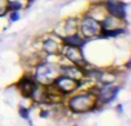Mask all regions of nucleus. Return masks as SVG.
Returning a JSON list of instances; mask_svg holds the SVG:
<instances>
[{"label":"nucleus","instance_id":"12","mask_svg":"<svg viewBox=\"0 0 131 126\" xmlns=\"http://www.w3.org/2000/svg\"><path fill=\"white\" fill-rule=\"evenodd\" d=\"M101 31H102V33L107 37H117L118 34L123 33L124 30L123 29H116L115 28V29H102Z\"/></svg>","mask_w":131,"mask_h":126},{"label":"nucleus","instance_id":"10","mask_svg":"<svg viewBox=\"0 0 131 126\" xmlns=\"http://www.w3.org/2000/svg\"><path fill=\"white\" fill-rule=\"evenodd\" d=\"M60 72H61L62 74H64V76L70 77V78H74V79L77 78L78 74L81 73V71L75 67H62L61 70H60Z\"/></svg>","mask_w":131,"mask_h":126},{"label":"nucleus","instance_id":"9","mask_svg":"<svg viewBox=\"0 0 131 126\" xmlns=\"http://www.w3.org/2000/svg\"><path fill=\"white\" fill-rule=\"evenodd\" d=\"M63 41L67 46H72V47H83L85 45V39L79 37L78 34H72V36H68L63 38Z\"/></svg>","mask_w":131,"mask_h":126},{"label":"nucleus","instance_id":"11","mask_svg":"<svg viewBox=\"0 0 131 126\" xmlns=\"http://www.w3.org/2000/svg\"><path fill=\"white\" fill-rule=\"evenodd\" d=\"M44 51L51 55H54V54H57L58 51H59V46H58V44L55 43V41L50 39V40H46L45 43H44Z\"/></svg>","mask_w":131,"mask_h":126},{"label":"nucleus","instance_id":"8","mask_svg":"<svg viewBox=\"0 0 131 126\" xmlns=\"http://www.w3.org/2000/svg\"><path fill=\"white\" fill-rule=\"evenodd\" d=\"M66 56L72 61L74 63H76L77 65L84 64V59L82 52L78 49V47H72V46H68V48L66 49Z\"/></svg>","mask_w":131,"mask_h":126},{"label":"nucleus","instance_id":"5","mask_svg":"<svg viewBox=\"0 0 131 126\" xmlns=\"http://www.w3.org/2000/svg\"><path fill=\"white\" fill-rule=\"evenodd\" d=\"M54 83L57 85V87L59 88L61 92L63 93H70L77 88L78 86V81L75 80L74 78H70V77L63 76V77H59V78H55L54 79Z\"/></svg>","mask_w":131,"mask_h":126},{"label":"nucleus","instance_id":"15","mask_svg":"<svg viewBox=\"0 0 131 126\" xmlns=\"http://www.w3.org/2000/svg\"><path fill=\"white\" fill-rule=\"evenodd\" d=\"M18 18H20V15H18L17 10H15L14 13H12V15H10V21L12 22H16Z\"/></svg>","mask_w":131,"mask_h":126},{"label":"nucleus","instance_id":"16","mask_svg":"<svg viewBox=\"0 0 131 126\" xmlns=\"http://www.w3.org/2000/svg\"><path fill=\"white\" fill-rule=\"evenodd\" d=\"M117 109H118V112H122V111H123V107L121 106V104H120V106H117Z\"/></svg>","mask_w":131,"mask_h":126},{"label":"nucleus","instance_id":"7","mask_svg":"<svg viewBox=\"0 0 131 126\" xmlns=\"http://www.w3.org/2000/svg\"><path fill=\"white\" fill-rule=\"evenodd\" d=\"M118 92H120L118 87H105L100 91L99 95H98V100H100L104 103H109L115 99Z\"/></svg>","mask_w":131,"mask_h":126},{"label":"nucleus","instance_id":"1","mask_svg":"<svg viewBox=\"0 0 131 126\" xmlns=\"http://www.w3.org/2000/svg\"><path fill=\"white\" fill-rule=\"evenodd\" d=\"M95 104V96L91 93L74 96L69 102V108L75 112H84L92 109Z\"/></svg>","mask_w":131,"mask_h":126},{"label":"nucleus","instance_id":"13","mask_svg":"<svg viewBox=\"0 0 131 126\" xmlns=\"http://www.w3.org/2000/svg\"><path fill=\"white\" fill-rule=\"evenodd\" d=\"M9 7H10L12 10H20L22 8V4L20 1H15V0H12V2L9 4Z\"/></svg>","mask_w":131,"mask_h":126},{"label":"nucleus","instance_id":"2","mask_svg":"<svg viewBox=\"0 0 131 126\" xmlns=\"http://www.w3.org/2000/svg\"><path fill=\"white\" fill-rule=\"evenodd\" d=\"M58 74H59V70L54 64H52V63H41L37 68L36 78L39 83L50 84L54 81Z\"/></svg>","mask_w":131,"mask_h":126},{"label":"nucleus","instance_id":"6","mask_svg":"<svg viewBox=\"0 0 131 126\" xmlns=\"http://www.w3.org/2000/svg\"><path fill=\"white\" fill-rule=\"evenodd\" d=\"M18 87H20V90H21V93H22L24 96L30 97L34 95L35 92H36L37 84L32 78L25 77V78L21 79L20 84H18Z\"/></svg>","mask_w":131,"mask_h":126},{"label":"nucleus","instance_id":"4","mask_svg":"<svg viewBox=\"0 0 131 126\" xmlns=\"http://www.w3.org/2000/svg\"><path fill=\"white\" fill-rule=\"evenodd\" d=\"M107 10L109 11L112 16L122 20L127 17V4L118 0H107L106 2Z\"/></svg>","mask_w":131,"mask_h":126},{"label":"nucleus","instance_id":"14","mask_svg":"<svg viewBox=\"0 0 131 126\" xmlns=\"http://www.w3.org/2000/svg\"><path fill=\"white\" fill-rule=\"evenodd\" d=\"M18 114H20V116L22 118H24V119H29V110H28V109H25L24 107H20Z\"/></svg>","mask_w":131,"mask_h":126},{"label":"nucleus","instance_id":"3","mask_svg":"<svg viewBox=\"0 0 131 126\" xmlns=\"http://www.w3.org/2000/svg\"><path fill=\"white\" fill-rule=\"evenodd\" d=\"M81 27H82V32L86 37L98 36L101 32V27H100L99 22L95 21L94 18L90 17V16H85L83 18Z\"/></svg>","mask_w":131,"mask_h":126}]
</instances>
